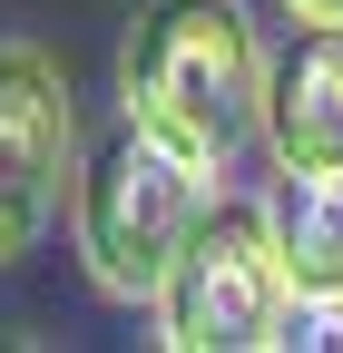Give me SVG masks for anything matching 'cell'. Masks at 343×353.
Masks as SVG:
<instances>
[{
    "label": "cell",
    "mask_w": 343,
    "mask_h": 353,
    "mask_svg": "<svg viewBox=\"0 0 343 353\" xmlns=\"http://www.w3.org/2000/svg\"><path fill=\"white\" fill-rule=\"evenodd\" d=\"M265 59L245 0H147L118 59V99L167 128L206 167H236L245 138H265Z\"/></svg>",
    "instance_id": "6da1fadb"
},
{
    "label": "cell",
    "mask_w": 343,
    "mask_h": 353,
    "mask_svg": "<svg viewBox=\"0 0 343 353\" xmlns=\"http://www.w3.org/2000/svg\"><path fill=\"white\" fill-rule=\"evenodd\" d=\"M216 176L226 167H206L138 108H118V128L79 157V196H69V236H79L89 285L108 304H147L177 265V245L196 236V216L216 206Z\"/></svg>",
    "instance_id": "7a4b0ae2"
},
{
    "label": "cell",
    "mask_w": 343,
    "mask_h": 353,
    "mask_svg": "<svg viewBox=\"0 0 343 353\" xmlns=\"http://www.w3.org/2000/svg\"><path fill=\"white\" fill-rule=\"evenodd\" d=\"M284 304H294V265H284L275 206L216 196L196 216V236L177 245L167 285L147 294V314H157L167 353H255V343H275Z\"/></svg>",
    "instance_id": "3957f363"
},
{
    "label": "cell",
    "mask_w": 343,
    "mask_h": 353,
    "mask_svg": "<svg viewBox=\"0 0 343 353\" xmlns=\"http://www.w3.org/2000/svg\"><path fill=\"white\" fill-rule=\"evenodd\" d=\"M79 196V118L50 50L0 39V265H20Z\"/></svg>",
    "instance_id": "277c9868"
},
{
    "label": "cell",
    "mask_w": 343,
    "mask_h": 353,
    "mask_svg": "<svg viewBox=\"0 0 343 353\" xmlns=\"http://www.w3.org/2000/svg\"><path fill=\"white\" fill-rule=\"evenodd\" d=\"M265 157L284 176L343 167V20H294L265 59Z\"/></svg>",
    "instance_id": "5b68a950"
},
{
    "label": "cell",
    "mask_w": 343,
    "mask_h": 353,
    "mask_svg": "<svg viewBox=\"0 0 343 353\" xmlns=\"http://www.w3.org/2000/svg\"><path fill=\"white\" fill-rule=\"evenodd\" d=\"M294 285H343V167H294L275 196Z\"/></svg>",
    "instance_id": "8992f818"
},
{
    "label": "cell",
    "mask_w": 343,
    "mask_h": 353,
    "mask_svg": "<svg viewBox=\"0 0 343 353\" xmlns=\"http://www.w3.org/2000/svg\"><path fill=\"white\" fill-rule=\"evenodd\" d=\"M275 343L284 353H343V285H294Z\"/></svg>",
    "instance_id": "52a82bcc"
},
{
    "label": "cell",
    "mask_w": 343,
    "mask_h": 353,
    "mask_svg": "<svg viewBox=\"0 0 343 353\" xmlns=\"http://www.w3.org/2000/svg\"><path fill=\"white\" fill-rule=\"evenodd\" d=\"M294 20H343V0H284Z\"/></svg>",
    "instance_id": "ba28073f"
}]
</instances>
